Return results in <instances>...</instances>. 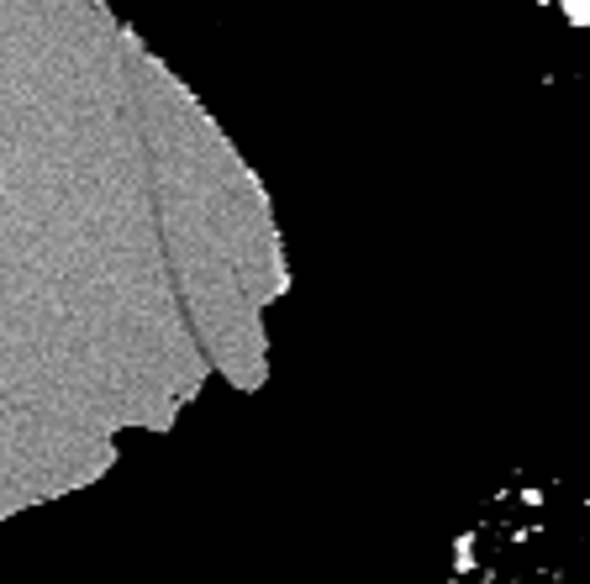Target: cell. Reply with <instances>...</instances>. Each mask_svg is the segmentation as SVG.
I'll list each match as a JSON object with an SVG mask.
<instances>
[{"label": "cell", "instance_id": "6da1fadb", "mask_svg": "<svg viewBox=\"0 0 590 584\" xmlns=\"http://www.w3.org/2000/svg\"><path fill=\"white\" fill-rule=\"evenodd\" d=\"M448 584H590V474L496 495L464 532Z\"/></svg>", "mask_w": 590, "mask_h": 584}]
</instances>
